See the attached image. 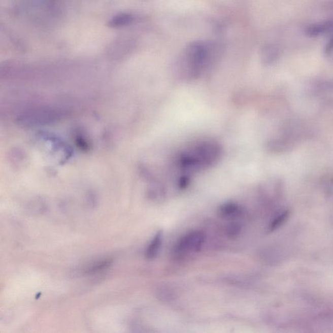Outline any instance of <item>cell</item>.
I'll list each match as a JSON object with an SVG mask.
<instances>
[{"label": "cell", "instance_id": "6da1fadb", "mask_svg": "<svg viewBox=\"0 0 333 333\" xmlns=\"http://www.w3.org/2000/svg\"><path fill=\"white\" fill-rule=\"evenodd\" d=\"M223 148L212 140L193 143L175 155L171 166V172L181 177L190 179L192 175L216 165L223 155Z\"/></svg>", "mask_w": 333, "mask_h": 333}, {"label": "cell", "instance_id": "7a4b0ae2", "mask_svg": "<svg viewBox=\"0 0 333 333\" xmlns=\"http://www.w3.org/2000/svg\"><path fill=\"white\" fill-rule=\"evenodd\" d=\"M212 51L210 43L196 41L189 44L175 69L178 79L191 82L199 78L212 64Z\"/></svg>", "mask_w": 333, "mask_h": 333}, {"label": "cell", "instance_id": "3957f363", "mask_svg": "<svg viewBox=\"0 0 333 333\" xmlns=\"http://www.w3.org/2000/svg\"><path fill=\"white\" fill-rule=\"evenodd\" d=\"M204 242L205 236L201 231H192L179 240L176 250L178 253L198 251L202 248Z\"/></svg>", "mask_w": 333, "mask_h": 333}, {"label": "cell", "instance_id": "277c9868", "mask_svg": "<svg viewBox=\"0 0 333 333\" xmlns=\"http://www.w3.org/2000/svg\"><path fill=\"white\" fill-rule=\"evenodd\" d=\"M242 208L234 203H227L221 205L219 208L218 214L223 218L235 219L241 216Z\"/></svg>", "mask_w": 333, "mask_h": 333}, {"label": "cell", "instance_id": "5b68a950", "mask_svg": "<svg viewBox=\"0 0 333 333\" xmlns=\"http://www.w3.org/2000/svg\"><path fill=\"white\" fill-rule=\"evenodd\" d=\"M134 17L131 14L127 13H121L117 14L114 17L111 18L108 22L109 27L113 28H121L132 24Z\"/></svg>", "mask_w": 333, "mask_h": 333}, {"label": "cell", "instance_id": "8992f818", "mask_svg": "<svg viewBox=\"0 0 333 333\" xmlns=\"http://www.w3.org/2000/svg\"><path fill=\"white\" fill-rule=\"evenodd\" d=\"M333 31V21L317 23L309 25L306 29V34L309 36L317 37L321 35Z\"/></svg>", "mask_w": 333, "mask_h": 333}, {"label": "cell", "instance_id": "52a82bcc", "mask_svg": "<svg viewBox=\"0 0 333 333\" xmlns=\"http://www.w3.org/2000/svg\"><path fill=\"white\" fill-rule=\"evenodd\" d=\"M162 232L159 231L150 243L149 247H147L145 253L146 257L148 259L156 257L161 248V244H162Z\"/></svg>", "mask_w": 333, "mask_h": 333}, {"label": "cell", "instance_id": "ba28073f", "mask_svg": "<svg viewBox=\"0 0 333 333\" xmlns=\"http://www.w3.org/2000/svg\"><path fill=\"white\" fill-rule=\"evenodd\" d=\"M277 50L273 46H268L263 49L262 52V59L265 63H271L275 61L277 57Z\"/></svg>", "mask_w": 333, "mask_h": 333}, {"label": "cell", "instance_id": "9c48e42d", "mask_svg": "<svg viewBox=\"0 0 333 333\" xmlns=\"http://www.w3.org/2000/svg\"><path fill=\"white\" fill-rule=\"evenodd\" d=\"M289 215H290V212L288 211H285L282 213L281 214H280L279 216H277L276 218L272 221V223L270 224L269 227L270 232H273L276 230L284 223V222L286 221V219L288 218Z\"/></svg>", "mask_w": 333, "mask_h": 333}, {"label": "cell", "instance_id": "30bf717a", "mask_svg": "<svg viewBox=\"0 0 333 333\" xmlns=\"http://www.w3.org/2000/svg\"><path fill=\"white\" fill-rule=\"evenodd\" d=\"M111 262H112L111 260H105L94 263L86 270V273L87 274H94V273L100 272V271L108 268L111 264Z\"/></svg>", "mask_w": 333, "mask_h": 333}, {"label": "cell", "instance_id": "8fae6325", "mask_svg": "<svg viewBox=\"0 0 333 333\" xmlns=\"http://www.w3.org/2000/svg\"><path fill=\"white\" fill-rule=\"evenodd\" d=\"M226 232H227L228 237L233 239L240 235L241 232V226L238 223H232L228 226Z\"/></svg>", "mask_w": 333, "mask_h": 333}, {"label": "cell", "instance_id": "7c38bea8", "mask_svg": "<svg viewBox=\"0 0 333 333\" xmlns=\"http://www.w3.org/2000/svg\"><path fill=\"white\" fill-rule=\"evenodd\" d=\"M333 48V38L330 39L329 43H327V46L325 48L326 53H329L332 50Z\"/></svg>", "mask_w": 333, "mask_h": 333}]
</instances>
